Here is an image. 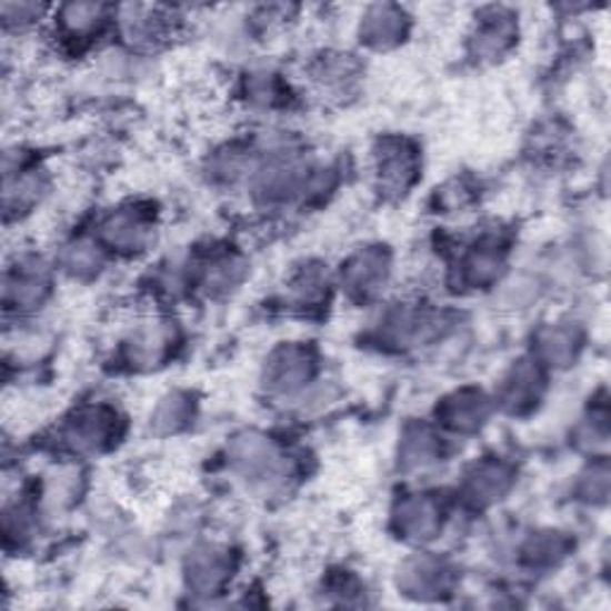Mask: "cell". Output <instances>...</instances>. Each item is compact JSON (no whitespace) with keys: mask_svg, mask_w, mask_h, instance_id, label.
Returning a JSON list of instances; mask_svg holds the SVG:
<instances>
[{"mask_svg":"<svg viewBox=\"0 0 611 611\" xmlns=\"http://www.w3.org/2000/svg\"><path fill=\"white\" fill-rule=\"evenodd\" d=\"M519 18L509 8H485L478 12L471 34L473 53L480 58H500L519 37Z\"/></svg>","mask_w":611,"mask_h":611,"instance_id":"obj_1","label":"cell"},{"mask_svg":"<svg viewBox=\"0 0 611 611\" xmlns=\"http://www.w3.org/2000/svg\"><path fill=\"white\" fill-rule=\"evenodd\" d=\"M118 14V10H112L108 6L99 3H68L60 6L53 12V24H56V34L66 41V43H84L91 37L101 34L108 20H112Z\"/></svg>","mask_w":611,"mask_h":611,"instance_id":"obj_2","label":"cell"},{"mask_svg":"<svg viewBox=\"0 0 611 611\" xmlns=\"http://www.w3.org/2000/svg\"><path fill=\"white\" fill-rule=\"evenodd\" d=\"M407 12L397 6H371L361 14L359 37L365 46L384 51L407 37Z\"/></svg>","mask_w":611,"mask_h":611,"instance_id":"obj_3","label":"cell"},{"mask_svg":"<svg viewBox=\"0 0 611 611\" xmlns=\"http://www.w3.org/2000/svg\"><path fill=\"white\" fill-rule=\"evenodd\" d=\"M101 232L110 247H116L120 251H139L151 241L153 224L143 218L141 211H134V208H120V211L103 220Z\"/></svg>","mask_w":611,"mask_h":611,"instance_id":"obj_4","label":"cell"},{"mask_svg":"<svg viewBox=\"0 0 611 611\" xmlns=\"http://www.w3.org/2000/svg\"><path fill=\"white\" fill-rule=\"evenodd\" d=\"M48 294L46 272L37 261L18 263V270H8L6 276V306L8 309H31L39 306Z\"/></svg>","mask_w":611,"mask_h":611,"instance_id":"obj_5","label":"cell"},{"mask_svg":"<svg viewBox=\"0 0 611 611\" xmlns=\"http://www.w3.org/2000/svg\"><path fill=\"white\" fill-rule=\"evenodd\" d=\"M380 187L388 191H404L413 182L415 172V156L404 141H388L378 151V168Z\"/></svg>","mask_w":611,"mask_h":611,"instance_id":"obj_6","label":"cell"},{"mask_svg":"<svg viewBox=\"0 0 611 611\" xmlns=\"http://www.w3.org/2000/svg\"><path fill=\"white\" fill-rule=\"evenodd\" d=\"M278 449L261 435H247L234 444V465L251 480H268L278 471Z\"/></svg>","mask_w":611,"mask_h":611,"instance_id":"obj_7","label":"cell"},{"mask_svg":"<svg viewBox=\"0 0 611 611\" xmlns=\"http://www.w3.org/2000/svg\"><path fill=\"white\" fill-rule=\"evenodd\" d=\"M110 421H116L106 409H87L68 428V440L79 452H96L110 438Z\"/></svg>","mask_w":611,"mask_h":611,"instance_id":"obj_8","label":"cell"},{"mask_svg":"<svg viewBox=\"0 0 611 611\" xmlns=\"http://www.w3.org/2000/svg\"><path fill=\"white\" fill-rule=\"evenodd\" d=\"M306 375H309V359L299 349H284L276 353L268 365L270 388L280 392H294Z\"/></svg>","mask_w":611,"mask_h":611,"instance_id":"obj_9","label":"cell"},{"mask_svg":"<svg viewBox=\"0 0 611 611\" xmlns=\"http://www.w3.org/2000/svg\"><path fill=\"white\" fill-rule=\"evenodd\" d=\"M440 509L432 504L428 497H413L407 500L399 509V528L404 530L409 538H430L432 530L438 528Z\"/></svg>","mask_w":611,"mask_h":611,"instance_id":"obj_10","label":"cell"},{"mask_svg":"<svg viewBox=\"0 0 611 611\" xmlns=\"http://www.w3.org/2000/svg\"><path fill=\"white\" fill-rule=\"evenodd\" d=\"M384 276H388V259H384V253L380 251H365L357 256L347 270L349 282L365 294L373 292V284L384 280Z\"/></svg>","mask_w":611,"mask_h":611,"instance_id":"obj_11","label":"cell"},{"mask_svg":"<svg viewBox=\"0 0 611 611\" xmlns=\"http://www.w3.org/2000/svg\"><path fill=\"white\" fill-rule=\"evenodd\" d=\"M447 418L457 430H473L475 425L480 428L482 418H485V399L480 394H457L449 401Z\"/></svg>","mask_w":611,"mask_h":611,"instance_id":"obj_12","label":"cell"},{"mask_svg":"<svg viewBox=\"0 0 611 611\" xmlns=\"http://www.w3.org/2000/svg\"><path fill=\"white\" fill-rule=\"evenodd\" d=\"M471 478H473L471 494L480 502L494 500L497 494H502L507 490V482H509V473L504 465H494V463H482Z\"/></svg>","mask_w":611,"mask_h":611,"instance_id":"obj_13","label":"cell"},{"mask_svg":"<svg viewBox=\"0 0 611 611\" xmlns=\"http://www.w3.org/2000/svg\"><path fill=\"white\" fill-rule=\"evenodd\" d=\"M0 14H3L6 34H20V31L29 29L37 20L43 18V8L31 3H3Z\"/></svg>","mask_w":611,"mask_h":611,"instance_id":"obj_14","label":"cell"}]
</instances>
